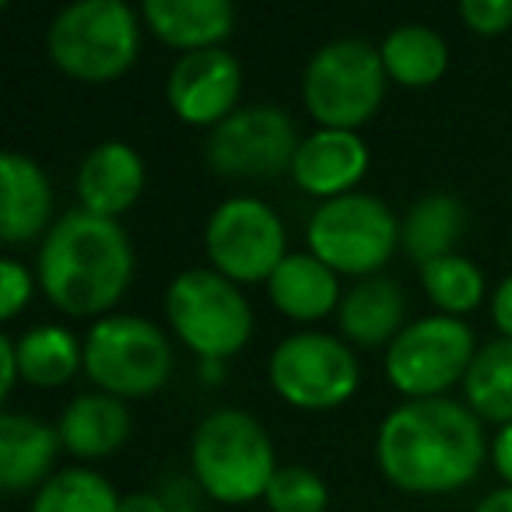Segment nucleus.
<instances>
[{"instance_id":"nucleus-17","label":"nucleus","mask_w":512,"mask_h":512,"mask_svg":"<svg viewBox=\"0 0 512 512\" xmlns=\"http://www.w3.org/2000/svg\"><path fill=\"white\" fill-rule=\"evenodd\" d=\"M64 446L60 432L32 414H0V488L8 495L43 488Z\"/></svg>"},{"instance_id":"nucleus-9","label":"nucleus","mask_w":512,"mask_h":512,"mask_svg":"<svg viewBox=\"0 0 512 512\" xmlns=\"http://www.w3.org/2000/svg\"><path fill=\"white\" fill-rule=\"evenodd\" d=\"M474 330L456 316H425L400 330L386 351V379L407 400L442 397L474 362Z\"/></svg>"},{"instance_id":"nucleus-20","label":"nucleus","mask_w":512,"mask_h":512,"mask_svg":"<svg viewBox=\"0 0 512 512\" xmlns=\"http://www.w3.org/2000/svg\"><path fill=\"white\" fill-rule=\"evenodd\" d=\"M407 299L400 292L397 281L390 278H362L348 295L341 299V330L355 344L365 348H379V344H393L404 330Z\"/></svg>"},{"instance_id":"nucleus-25","label":"nucleus","mask_w":512,"mask_h":512,"mask_svg":"<svg viewBox=\"0 0 512 512\" xmlns=\"http://www.w3.org/2000/svg\"><path fill=\"white\" fill-rule=\"evenodd\" d=\"M467 407L484 421L512 425V341H498L477 348L467 376H463Z\"/></svg>"},{"instance_id":"nucleus-26","label":"nucleus","mask_w":512,"mask_h":512,"mask_svg":"<svg viewBox=\"0 0 512 512\" xmlns=\"http://www.w3.org/2000/svg\"><path fill=\"white\" fill-rule=\"evenodd\" d=\"M32 512H120V495L102 474L71 467L53 474L36 491Z\"/></svg>"},{"instance_id":"nucleus-18","label":"nucleus","mask_w":512,"mask_h":512,"mask_svg":"<svg viewBox=\"0 0 512 512\" xmlns=\"http://www.w3.org/2000/svg\"><path fill=\"white\" fill-rule=\"evenodd\" d=\"M141 15L162 43L183 53L214 50L235 29V8L228 0H144Z\"/></svg>"},{"instance_id":"nucleus-23","label":"nucleus","mask_w":512,"mask_h":512,"mask_svg":"<svg viewBox=\"0 0 512 512\" xmlns=\"http://www.w3.org/2000/svg\"><path fill=\"white\" fill-rule=\"evenodd\" d=\"M386 74L404 88H428L446 74L449 46L428 25H397L379 46Z\"/></svg>"},{"instance_id":"nucleus-27","label":"nucleus","mask_w":512,"mask_h":512,"mask_svg":"<svg viewBox=\"0 0 512 512\" xmlns=\"http://www.w3.org/2000/svg\"><path fill=\"white\" fill-rule=\"evenodd\" d=\"M421 285H425L428 299L446 316H456V320L463 313H470V309H477V302L484 299L481 267L460 253L439 256V260L421 267Z\"/></svg>"},{"instance_id":"nucleus-16","label":"nucleus","mask_w":512,"mask_h":512,"mask_svg":"<svg viewBox=\"0 0 512 512\" xmlns=\"http://www.w3.org/2000/svg\"><path fill=\"white\" fill-rule=\"evenodd\" d=\"M0 239L32 242L36 235L50 232L53 190L46 172L29 155L8 151L0 155Z\"/></svg>"},{"instance_id":"nucleus-29","label":"nucleus","mask_w":512,"mask_h":512,"mask_svg":"<svg viewBox=\"0 0 512 512\" xmlns=\"http://www.w3.org/2000/svg\"><path fill=\"white\" fill-rule=\"evenodd\" d=\"M460 18L477 36H502L512 29V0H463Z\"/></svg>"},{"instance_id":"nucleus-30","label":"nucleus","mask_w":512,"mask_h":512,"mask_svg":"<svg viewBox=\"0 0 512 512\" xmlns=\"http://www.w3.org/2000/svg\"><path fill=\"white\" fill-rule=\"evenodd\" d=\"M0 288H4V302H0V316L11 320V316L22 313V306L32 295V274L29 267H22L18 260H4L0 264Z\"/></svg>"},{"instance_id":"nucleus-22","label":"nucleus","mask_w":512,"mask_h":512,"mask_svg":"<svg viewBox=\"0 0 512 512\" xmlns=\"http://www.w3.org/2000/svg\"><path fill=\"white\" fill-rule=\"evenodd\" d=\"M467 228V211L449 193H428L407 211L400 221V242L414 264H432L439 256H449Z\"/></svg>"},{"instance_id":"nucleus-7","label":"nucleus","mask_w":512,"mask_h":512,"mask_svg":"<svg viewBox=\"0 0 512 512\" xmlns=\"http://www.w3.org/2000/svg\"><path fill=\"white\" fill-rule=\"evenodd\" d=\"M309 253L337 274L372 278L383 264H390L393 246L400 239V221L372 193H344L323 200L306 228Z\"/></svg>"},{"instance_id":"nucleus-3","label":"nucleus","mask_w":512,"mask_h":512,"mask_svg":"<svg viewBox=\"0 0 512 512\" xmlns=\"http://www.w3.org/2000/svg\"><path fill=\"white\" fill-rule=\"evenodd\" d=\"M193 474L200 488L225 505H242L267 495L278 463L264 425L246 411L221 407L207 414L193 432Z\"/></svg>"},{"instance_id":"nucleus-11","label":"nucleus","mask_w":512,"mask_h":512,"mask_svg":"<svg viewBox=\"0 0 512 512\" xmlns=\"http://www.w3.org/2000/svg\"><path fill=\"white\" fill-rule=\"evenodd\" d=\"M271 386L302 411H330L358 390V362L344 341L330 334H292L271 355Z\"/></svg>"},{"instance_id":"nucleus-33","label":"nucleus","mask_w":512,"mask_h":512,"mask_svg":"<svg viewBox=\"0 0 512 512\" xmlns=\"http://www.w3.org/2000/svg\"><path fill=\"white\" fill-rule=\"evenodd\" d=\"M491 463L498 477H505V488H512V425H502L491 442Z\"/></svg>"},{"instance_id":"nucleus-12","label":"nucleus","mask_w":512,"mask_h":512,"mask_svg":"<svg viewBox=\"0 0 512 512\" xmlns=\"http://www.w3.org/2000/svg\"><path fill=\"white\" fill-rule=\"evenodd\" d=\"M302 137L278 106H242L207 134L204 155L225 179H271L292 169Z\"/></svg>"},{"instance_id":"nucleus-13","label":"nucleus","mask_w":512,"mask_h":512,"mask_svg":"<svg viewBox=\"0 0 512 512\" xmlns=\"http://www.w3.org/2000/svg\"><path fill=\"white\" fill-rule=\"evenodd\" d=\"M242 88V67L228 50L183 53L172 64L169 81H165V99L172 113L190 127H218L221 120L235 113Z\"/></svg>"},{"instance_id":"nucleus-34","label":"nucleus","mask_w":512,"mask_h":512,"mask_svg":"<svg viewBox=\"0 0 512 512\" xmlns=\"http://www.w3.org/2000/svg\"><path fill=\"white\" fill-rule=\"evenodd\" d=\"M120 512H169V505L151 491H134V495L120 498Z\"/></svg>"},{"instance_id":"nucleus-8","label":"nucleus","mask_w":512,"mask_h":512,"mask_svg":"<svg viewBox=\"0 0 512 512\" xmlns=\"http://www.w3.org/2000/svg\"><path fill=\"white\" fill-rule=\"evenodd\" d=\"M85 372L109 397H151L172 372L169 337L141 316H102L85 337Z\"/></svg>"},{"instance_id":"nucleus-21","label":"nucleus","mask_w":512,"mask_h":512,"mask_svg":"<svg viewBox=\"0 0 512 512\" xmlns=\"http://www.w3.org/2000/svg\"><path fill=\"white\" fill-rule=\"evenodd\" d=\"M271 302L292 320H323L341 299L337 271H330L320 256L313 253H288L281 267L267 281ZM341 309V306H337Z\"/></svg>"},{"instance_id":"nucleus-19","label":"nucleus","mask_w":512,"mask_h":512,"mask_svg":"<svg viewBox=\"0 0 512 512\" xmlns=\"http://www.w3.org/2000/svg\"><path fill=\"white\" fill-rule=\"evenodd\" d=\"M64 449L81 460H102L113 456L130 435V411L120 397L109 393H81L67 404L57 425Z\"/></svg>"},{"instance_id":"nucleus-4","label":"nucleus","mask_w":512,"mask_h":512,"mask_svg":"<svg viewBox=\"0 0 512 512\" xmlns=\"http://www.w3.org/2000/svg\"><path fill=\"white\" fill-rule=\"evenodd\" d=\"M50 60L78 81H113L141 53V22L123 0H78L50 22Z\"/></svg>"},{"instance_id":"nucleus-32","label":"nucleus","mask_w":512,"mask_h":512,"mask_svg":"<svg viewBox=\"0 0 512 512\" xmlns=\"http://www.w3.org/2000/svg\"><path fill=\"white\" fill-rule=\"evenodd\" d=\"M491 320L502 330V337L512 341V274L505 281H498L495 295H491Z\"/></svg>"},{"instance_id":"nucleus-24","label":"nucleus","mask_w":512,"mask_h":512,"mask_svg":"<svg viewBox=\"0 0 512 512\" xmlns=\"http://www.w3.org/2000/svg\"><path fill=\"white\" fill-rule=\"evenodd\" d=\"M15 341H18V369H22V379L32 386H43V390L64 386L85 365V348L78 344V337L67 327H57V323H43V327L25 330Z\"/></svg>"},{"instance_id":"nucleus-6","label":"nucleus","mask_w":512,"mask_h":512,"mask_svg":"<svg viewBox=\"0 0 512 512\" xmlns=\"http://www.w3.org/2000/svg\"><path fill=\"white\" fill-rule=\"evenodd\" d=\"M165 313L190 351L207 362L232 358L253 334V309L235 281L211 267H190L165 292Z\"/></svg>"},{"instance_id":"nucleus-35","label":"nucleus","mask_w":512,"mask_h":512,"mask_svg":"<svg viewBox=\"0 0 512 512\" xmlns=\"http://www.w3.org/2000/svg\"><path fill=\"white\" fill-rule=\"evenodd\" d=\"M474 512H512V488H498L484 495V502Z\"/></svg>"},{"instance_id":"nucleus-1","label":"nucleus","mask_w":512,"mask_h":512,"mask_svg":"<svg viewBox=\"0 0 512 512\" xmlns=\"http://www.w3.org/2000/svg\"><path fill=\"white\" fill-rule=\"evenodd\" d=\"M488 453L477 414L446 397L404 400L376 435L379 470L418 495H446L470 484Z\"/></svg>"},{"instance_id":"nucleus-2","label":"nucleus","mask_w":512,"mask_h":512,"mask_svg":"<svg viewBox=\"0 0 512 512\" xmlns=\"http://www.w3.org/2000/svg\"><path fill=\"white\" fill-rule=\"evenodd\" d=\"M134 278V249L113 218L67 211L39 249V285L67 316H102Z\"/></svg>"},{"instance_id":"nucleus-5","label":"nucleus","mask_w":512,"mask_h":512,"mask_svg":"<svg viewBox=\"0 0 512 512\" xmlns=\"http://www.w3.org/2000/svg\"><path fill=\"white\" fill-rule=\"evenodd\" d=\"M386 78L379 46L369 39H334L309 60L302 99L320 127L355 130L383 106Z\"/></svg>"},{"instance_id":"nucleus-10","label":"nucleus","mask_w":512,"mask_h":512,"mask_svg":"<svg viewBox=\"0 0 512 512\" xmlns=\"http://www.w3.org/2000/svg\"><path fill=\"white\" fill-rule=\"evenodd\" d=\"M204 246L214 271L235 285L271 281L288 256L278 211L256 197H232L214 207L204 228Z\"/></svg>"},{"instance_id":"nucleus-15","label":"nucleus","mask_w":512,"mask_h":512,"mask_svg":"<svg viewBox=\"0 0 512 512\" xmlns=\"http://www.w3.org/2000/svg\"><path fill=\"white\" fill-rule=\"evenodd\" d=\"M78 200L85 211L113 218L137 204L144 190V158L127 141H102L78 169Z\"/></svg>"},{"instance_id":"nucleus-31","label":"nucleus","mask_w":512,"mask_h":512,"mask_svg":"<svg viewBox=\"0 0 512 512\" xmlns=\"http://www.w3.org/2000/svg\"><path fill=\"white\" fill-rule=\"evenodd\" d=\"M18 376H22V369H18V341L11 334H0V390H4V397L15 390Z\"/></svg>"},{"instance_id":"nucleus-14","label":"nucleus","mask_w":512,"mask_h":512,"mask_svg":"<svg viewBox=\"0 0 512 512\" xmlns=\"http://www.w3.org/2000/svg\"><path fill=\"white\" fill-rule=\"evenodd\" d=\"M365 172H369V148L355 130L320 127L316 134L302 137L292 162L295 183L323 200L355 193Z\"/></svg>"},{"instance_id":"nucleus-28","label":"nucleus","mask_w":512,"mask_h":512,"mask_svg":"<svg viewBox=\"0 0 512 512\" xmlns=\"http://www.w3.org/2000/svg\"><path fill=\"white\" fill-rule=\"evenodd\" d=\"M264 498L271 505V512H327L330 491L316 470L281 467Z\"/></svg>"}]
</instances>
